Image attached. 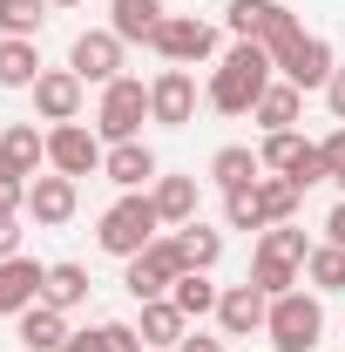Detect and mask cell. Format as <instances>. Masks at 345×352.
I'll list each match as a JSON object with an SVG mask.
<instances>
[{"label": "cell", "instance_id": "f1b7e54d", "mask_svg": "<svg viewBox=\"0 0 345 352\" xmlns=\"http://www.w3.org/2000/svg\"><path fill=\"white\" fill-rule=\"evenodd\" d=\"M298 278H304V264H285V258H251V285H258L264 298H285V292H298Z\"/></svg>", "mask_w": 345, "mask_h": 352}, {"label": "cell", "instance_id": "d590c367", "mask_svg": "<svg viewBox=\"0 0 345 352\" xmlns=\"http://www.w3.org/2000/svg\"><path fill=\"white\" fill-rule=\"evenodd\" d=\"M318 149H325V170H332V183L345 190V129H332L325 142H318Z\"/></svg>", "mask_w": 345, "mask_h": 352}, {"label": "cell", "instance_id": "30bf717a", "mask_svg": "<svg viewBox=\"0 0 345 352\" xmlns=\"http://www.w3.org/2000/svg\"><path fill=\"white\" fill-rule=\"evenodd\" d=\"M68 68H75L82 82L109 88L115 75H122V34H115V28H88V34H75V47H68Z\"/></svg>", "mask_w": 345, "mask_h": 352}, {"label": "cell", "instance_id": "e575fe53", "mask_svg": "<svg viewBox=\"0 0 345 352\" xmlns=\"http://www.w3.org/2000/svg\"><path fill=\"white\" fill-rule=\"evenodd\" d=\"M95 332H102V346H109V352H142V332H135V325H122V318H102Z\"/></svg>", "mask_w": 345, "mask_h": 352}, {"label": "cell", "instance_id": "ba28073f", "mask_svg": "<svg viewBox=\"0 0 345 352\" xmlns=\"http://www.w3.org/2000/svg\"><path fill=\"white\" fill-rule=\"evenodd\" d=\"M156 54L170 61V68H197V61H210L216 54V28L210 21H197V14H170L163 28H156Z\"/></svg>", "mask_w": 345, "mask_h": 352}, {"label": "cell", "instance_id": "e0dca14e", "mask_svg": "<svg viewBox=\"0 0 345 352\" xmlns=\"http://www.w3.org/2000/svg\"><path fill=\"white\" fill-rule=\"evenodd\" d=\"M135 332H142V346H183V339H190V318H183V311H176V298H149V305H142V318H135Z\"/></svg>", "mask_w": 345, "mask_h": 352}, {"label": "cell", "instance_id": "52a82bcc", "mask_svg": "<svg viewBox=\"0 0 345 352\" xmlns=\"http://www.w3.org/2000/svg\"><path fill=\"white\" fill-rule=\"evenodd\" d=\"M190 264H183V251H176V230L170 237H156L142 258H129V271H122V285H129L135 305H149V298H170V285L183 278Z\"/></svg>", "mask_w": 345, "mask_h": 352}, {"label": "cell", "instance_id": "8d00e7d4", "mask_svg": "<svg viewBox=\"0 0 345 352\" xmlns=\"http://www.w3.org/2000/svg\"><path fill=\"white\" fill-rule=\"evenodd\" d=\"M0 258H21V217L0 210Z\"/></svg>", "mask_w": 345, "mask_h": 352}, {"label": "cell", "instance_id": "f546056e", "mask_svg": "<svg viewBox=\"0 0 345 352\" xmlns=\"http://www.w3.org/2000/svg\"><path fill=\"white\" fill-rule=\"evenodd\" d=\"M47 21V0H0V34L7 41H34Z\"/></svg>", "mask_w": 345, "mask_h": 352}, {"label": "cell", "instance_id": "74e56055", "mask_svg": "<svg viewBox=\"0 0 345 352\" xmlns=\"http://www.w3.org/2000/svg\"><path fill=\"white\" fill-rule=\"evenodd\" d=\"M325 109L345 122V68H332V82H325Z\"/></svg>", "mask_w": 345, "mask_h": 352}, {"label": "cell", "instance_id": "9a60e30c", "mask_svg": "<svg viewBox=\"0 0 345 352\" xmlns=\"http://www.w3.org/2000/svg\"><path fill=\"white\" fill-rule=\"evenodd\" d=\"M264 318H271V298H264L251 278L230 285V292L216 298V325H223V339H251V332H264Z\"/></svg>", "mask_w": 345, "mask_h": 352}, {"label": "cell", "instance_id": "7c38bea8", "mask_svg": "<svg viewBox=\"0 0 345 352\" xmlns=\"http://www.w3.org/2000/svg\"><path fill=\"white\" fill-rule=\"evenodd\" d=\"M75 210H82V183H75V176L47 170V176H34V183H27V217H34V223L61 230Z\"/></svg>", "mask_w": 345, "mask_h": 352}, {"label": "cell", "instance_id": "cb8c5ba5", "mask_svg": "<svg viewBox=\"0 0 345 352\" xmlns=\"http://www.w3.org/2000/svg\"><path fill=\"white\" fill-rule=\"evenodd\" d=\"M41 305H54V311H75V305H88V264H47Z\"/></svg>", "mask_w": 345, "mask_h": 352}, {"label": "cell", "instance_id": "60d3db41", "mask_svg": "<svg viewBox=\"0 0 345 352\" xmlns=\"http://www.w3.org/2000/svg\"><path fill=\"white\" fill-rule=\"evenodd\" d=\"M176 352H223V339H203V332H190V339H183Z\"/></svg>", "mask_w": 345, "mask_h": 352}, {"label": "cell", "instance_id": "ffe728a7", "mask_svg": "<svg viewBox=\"0 0 345 352\" xmlns=\"http://www.w3.org/2000/svg\"><path fill=\"white\" fill-rule=\"evenodd\" d=\"M163 21H170L163 0H109V28H115L122 41H156Z\"/></svg>", "mask_w": 345, "mask_h": 352}, {"label": "cell", "instance_id": "ab89813d", "mask_svg": "<svg viewBox=\"0 0 345 352\" xmlns=\"http://www.w3.org/2000/svg\"><path fill=\"white\" fill-rule=\"evenodd\" d=\"M325 237H332V244H345V197L332 204V217H325Z\"/></svg>", "mask_w": 345, "mask_h": 352}, {"label": "cell", "instance_id": "83f0119b", "mask_svg": "<svg viewBox=\"0 0 345 352\" xmlns=\"http://www.w3.org/2000/svg\"><path fill=\"white\" fill-rule=\"evenodd\" d=\"M311 149H318V142H304L298 129H278V135H264V149H258V156H264V170H271V176H291L304 156H311Z\"/></svg>", "mask_w": 345, "mask_h": 352}, {"label": "cell", "instance_id": "1f68e13d", "mask_svg": "<svg viewBox=\"0 0 345 352\" xmlns=\"http://www.w3.org/2000/svg\"><path fill=\"white\" fill-rule=\"evenodd\" d=\"M0 149H7V156H14V163H21L27 176H34V170L47 163V135L34 129V122H14V129L0 135Z\"/></svg>", "mask_w": 345, "mask_h": 352}, {"label": "cell", "instance_id": "8fae6325", "mask_svg": "<svg viewBox=\"0 0 345 352\" xmlns=\"http://www.w3.org/2000/svg\"><path fill=\"white\" fill-rule=\"evenodd\" d=\"M149 122H163V129L197 122V75H190V68H163V75L149 82Z\"/></svg>", "mask_w": 345, "mask_h": 352}, {"label": "cell", "instance_id": "4dcf8cb0", "mask_svg": "<svg viewBox=\"0 0 345 352\" xmlns=\"http://www.w3.org/2000/svg\"><path fill=\"white\" fill-rule=\"evenodd\" d=\"M258 210H264V230H271V223H291L298 217V190H291L285 176H258Z\"/></svg>", "mask_w": 345, "mask_h": 352}, {"label": "cell", "instance_id": "7a4b0ae2", "mask_svg": "<svg viewBox=\"0 0 345 352\" xmlns=\"http://www.w3.org/2000/svg\"><path fill=\"white\" fill-rule=\"evenodd\" d=\"M163 237V210H156V197L149 190H122L109 210H102V223H95V244L109 251V258H142L149 244Z\"/></svg>", "mask_w": 345, "mask_h": 352}, {"label": "cell", "instance_id": "44dd1931", "mask_svg": "<svg viewBox=\"0 0 345 352\" xmlns=\"http://www.w3.org/2000/svg\"><path fill=\"white\" fill-rule=\"evenodd\" d=\"M149 197H156V210H163V223H197V176H156L149 183Z\"/></svg>", "mask_w": 345, "mask_h": 352}, {"label": "cell", "instance_id": "836d02e7", "mask_svg": "<svg viewBox=\"0 0 345 352\" xmlns=\"http://www.w3.org/2000/svg\"><path fill=\"white\" fill-rule=\"evenodd\" d=\"M27 183H34V176L0 149V210H7V217H21V210H27Z\"/></svg>", "mask_w": 345, "mask_h": 352}, {"label": "cell", "instance_id": "484cf974", "mask_svg": "<svg viewBox=\"0 0 345 352\" xmlns=\"http://www.w3.org/2000/svg\"><path fill=\"white\" fill-rule=\"evenodd\" d=\"M170 298H176V311H183V318H210L223 292L210 285V271H183V278L170 285Z\"/></svg>", "mask_w": 345, "mask_h": 352}, {"label": "cell", "instance_id": "d4e9b609", "mask_svg": "<svg viewBox=\"0 0 345 352\" xmlns=\"http://www.w3.org/2000/svg\"><path fill=\"white\" fill-rule=\"evenodd\" d=\"M34 82H41V47L0 34V88H34Z\"/></svg>", "mask_w": 345, "mask_h": 352}, {"label": "cell", "instance_id": "d6986e66", "mask_svg": "<svg viewBox=\"0 0 345 352\" xmlns=\"http://www.w3.org/2000/svg\"><path fill=\"white\" fill-rule=\"evenodd\" d=\"M68 339H75V332H68V311H54V305H27L21 311V346L27 352H61Z\"/></svg>", "mask_w": 345, "mask_h": 352}, {"label": "cell", "instance_id": "5b68a950", "mask_svg": "<svg viewBox=\"0 0 345 352\" xmlns=\"http://www.w3.org/2000/svg\"><path fill=\"white\" fill-rule=\"evenodd\" d=\"M223 28H230L237 41H258V47L278 54V47L298 34V14H291L285 0H230V7H223Z\"/></svg>", "mask_w": 345, "mask_h": 352}, {"label": "cell", "instance_id": "ac0fdd59", "mask_svg": "<svg viewBox=\"0 0 345 352\" xmlns=\"http://www.w3.org/2000/svg\"><path fill=\"white\" fill-rule=\"evenodd\" d=\"M258 176H264V156L251 142H223L210 156V183L216 190H244V183H258Z\"/></svg>", "mask_w": 345, "mask_h": 352}, {"label": "cell", "instance_id": "277c9868", "mask_svg": "<svg viewBox=\"0 0 345 352\" xmlns=\"http://www.w3.org/2000/svg\"><path fill=\"white\" fill-rule=\"evenodd\" d=\"M149 122V82H135V75H115V82L102 88V109H95V135L102 142H135Z\"/></svg>", "mask_w": 345, "mask_h": 352}, {"label": "cell", "instance_id": "5bb4252c", "mask_svg": "<svg viewBox=\"0 0 345 352\" xmlns=\"http://www.w3.org/2000/svg\"><path fill=\"white\" fill-rule=\"evenodd\" d=\"M41 285H47V264L41 258H0V311L7 318H21L27 305H41Z\"/></svg>", "mask_w": 345, "mask_h": 352}, {"label": "cell", "instance_id": "4fadbf2b", "mask_svg": "<svg viewBox=\"0 0 345 352\" xmlns=\"http://www.w3.org/2000/svg\"><path fill=\"white\" fill-rule=\"evenodd\" d=\"M82 75L75 68H41V82H34V116H41L47 129L54 122H82Z\"/></svg>", "mask_w": 345, "mask_h": 352}, {"label": "cell", "instance_id": "9c48e42d", "mask_svg": "<svg viewBox=\"0 0 345 352\" xmlns=\"http://www.w3.org/2000/svg\"><path fill=\"white\" fill-rule=\"evenodd\" d=\"M102 156H109V149H102V135L82 129V122H54V129H47V170H61V176H75V183H82V176L102 170Z\"/></svg>", "mask_w": 345, "mask_h": 352}, {"label": "cell", "instance_id": "603a6c76", "mask_svg": "<svg viewBox=\"0 0 345 352\" xmlns=\"http://www.w3.org/2000/svg\"><path fill=\"white\" fill-rule=\"evenodd\" d=\"M298 109H304V88L271 82V88L258 95V109H251V116L264 122V135H278V129H291V122H298Z\"/></svg>", "mask_w": 345, "mask_h": 352}, {"label": "cell", "instance_id": "7402d4cb", "mask_svg": "<svg viewBox=\"0 0 345 352\" xmlns=\"http://www.w3.org/2000/svg\"><path fill=\"white\" fill-rule=\"evenodd\" d=\"M176 251H183V264L190 271H216V258H223V230H210V223H176Z\"/></svg>", "mask_w": 345, "mask_h": 352}, {"label": "cell", "instance_id": "2e32d148", "mask_svg": "<svg viewBox=\"0 0 345 352\" xmlns=\"http://www.w3.org/2000/svg\"><path fill=\"white\" fill-rule=\"evenodd\" d=\"M102 176H109L115 190H149V183L163 176V163H156V149L135 135V142H109V156H102Z\"/></svg>", "mask_w": 345, "mask_h": 352}, {"label": "cell", "instance_id": "8992f818", "mask_svg": "<svg viewBox=\"0 0 345 352\" xmlns=\"http://www.w3.org/2000/svg\"><path fill=\"white\" fill-rule=\"evenodd\" d=\"M271 68H278V82L304 88V95H311V88L325 95V82H332V68H339V61H332V41H325V34H304V28H298L291 41L271 54Z\"/></svg>", "mask_w": 345, "mask_h": 352}, {"label": "cell", "instance_id": "f35d334b", "mask_svg": "<svg viewBox=\"0 0 345 352\" xmlns=\"http://www.w3.org/2000/svg\"><path fill=\"white\" fill-rule=\"evenodd\" d=\"M61 352H109V346H102V332H75V339H68Z\"/></svg>", "mask_w": 345, "mask_h": 352}, {"label": "cell", "instance_id": "6da1fadb", "mask_svg": "<svg viewBox=\"0 0 345 352\" xmlns=\"http://www.w3.org/2000/svg\"><path fill=\"white\" fill-rule=\"evenodd\" d=\"M278 82V68H271V47L258 41H237L223 61L210 68V88H203V102H210L216 116H251L258 109V95Z\"/></svg>", "mask_w": 345, "mask_h": 352}, {"label": "cell", "instance_id": "b9f144b4", "mask_svg": "<svg viewBox=\"0 0 345 352\" xmlns=\"http://www.w3.org/2000/svg\"><path fill=\"white\" fill-rule=\"evenodd\" d=\"M47 7H82V0H47Z\"/></svg>", "mask_w": 345, "mask_h": 352}, {"label": "cell", "instance_id": "d6a6232c", "mask_svg": "<svg viewBox=\"0 0 345 352\" xmlns=\"http://www.w3.org/2000/svg\"><path fill=\"white\" fill-rule=\"evenodd\" d=\"M258 251H264V258H285V264H304V258H311V244H304L298 223H271V230H258Z\"/></svg>", "mask_w": 345, "mask_h": 352}, {"label": "cell", "instance_id": "4316f807", "mask_svg": "<svg viewBox=\"0 0 345 352\" xmlns=\"http://www.w3.org/2000/svg\"><path fill=\"white\" fill-rule=\"evenodd\" d=\"M304 285L311 292H345V244H311V258H304Z\"/></svg>", "mask_w": 345, "mask_h": 352}, {"label": "cell", "instance_id": "3957f363", "mask_svg": "<svg viewBox=\"0 0 345 352\" xmlns=\"http://www.w3.org/2000/svg\"><path fill=\"white\" fill-rule=\"evenodd\" d=\"M264 339L278 352H318V339H325V305H318V292H285V298H271Z\"/></svg>", "mask_w": 345, "mask_h": 352}]
</instances>
